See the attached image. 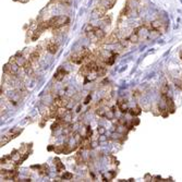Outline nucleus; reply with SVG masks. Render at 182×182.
<instances>
[{"label":"nucleus","instance_id":"f257e3e1","mask_svg":"<svg viewBox=\"0 0 182 182\" xmlns=\"http://www.w3.org/2000/svg\"><path fill=\"white\" fill-rule=\"evenodd\" d=\"M58 49H59V45L57 44L56 42H54V40H49L47 43V45H46V50L51 55H55L56 52L58 51Z\"/></svg>","mask_w":182,"mask_h":182},{"label":"nucleus","instance_id":"f03ea898","mask_svg":"<svg viewBox=\"0 0 182 182\" xmlns=\"http://www.w3.org/2000/svg\"><path fill=\"white\" fill-rule=\"evenodd\" d=\"M66 74H68V72H66L63 68H59V69H58V71L56 72L55 79L57 80V81H62Z\"/></svg>","mask_w":182,"mask_h":182},{"label":"nucleus","instance_id":"7ed1b4c3","mask_svg":"<svg viewBox=\"0 0 182 182\" xmlns=\"http://www.w3.org/2000/svg\"><path fill=\"white\" fill-rule=\"evenodd\" d=\"M117 106H118V108H119V110L123 112V113H126L129 109H128V106H127V100L124 99H119L118 100V103H117Z\"/></svg>","mask_w":182,"mask_h":182},{"label":"nucleus","instance_id":"20e7f679","mask_svg":"<svg viewBox=\"0 0 182 182\" xmlns=\"http://www.w3.org/2000/svg\"><path fill=\"white\" fill-rule=\"evenodd\" d=\"M94 34H95V36H96V38L98 39V40H101V39H104V38H105V36H106L105 32H104L103 30L98 28H97L94 31Z\"/></svg>","mask_w":182,"mask_h":182},{"label":"nucleus","instance_id":"39448f33","mask_svg":"<svg viewBox=\"0 0 182 182\" xmlns=\"http://www.w3.org/2000/svg\"><path fill=\"white\" fill-rule=\"evenodd\" d=\"M43 33V31L40 30L39 28H37L34 32H32V36H31V39L32 40H37L39 38V36H40V34Z\"/></svg>","mask_w":182,"mask_h":182},{"label":"nucleus","instance_id":"423d86ee","mask_svg":"<svg viewBox=\"0 0 182 182\" xmlns=\"http://www.w3.org/2000/svg\"><path fill=\"white\" fill-rule=\"evenodd\" d=\"M38 169H39V173L40 175H48V172H49V167L46 165V164H44V165L42 166H38Z\"/></svg>","mask_w":182,"mask_h":182},{"label":"nucleus","instance_id":"0eeeda50","mask_svg":"<svg viewBox=\"0 0 182 182\" xmlns=\"http://www.w3.org/2000/svg\"><path fill=\"white\" fill-rule=\"evenodd\" d=\"M54 161H55V165H56V167H57V171H58V172L64 170V166H63V164H61V161L59 158H56Z\"/></svg>","mask_w":182,"mask_h":182},{"label":"nucleus","instance_id":"6e6552de","mask_svg":"<svg viewBox=\"0 0 182 182\" xmlns=\"http://www.w3.org/2000/svg\"><path fill=\"white\" fill-rule=\"evenodd\" d=\"M17 138V136H15L14 134H13V135H11V136H9V138H8V136H6V135H3V136L1 138V142H0V145H1V146L6 145V144L8 143V142H9L10 140H11V138Z\"/></svg>","mask_w":182,"mask_h":182},{"label":"nucleus","instance_id":"1a4fd4ad","mask_svg":"<svg viewBox=\"0 0 182 182\" xmlns=\"http://www.w3.org/2000/svg\"><path fill=\"white\" fill-rule=\"evenodd\" d=\"M129 39H130V42H131V43H134V44H136L138 40H140V35L133 32V33L131 34V36L129 37Z\"/></svg>","mask_w":182,"mask_h":182},{"label":"nucleus","instance_id":"9d476101","mask_svg":"<svg viewBox=\"0 0 182 182\" xmlns=\"http://www.w3.org/2000/svg\"><path fill=\"white\" fill-rule=\"evenodd\" d=\"M141 108L138 107V106H136L135 108H131V109H129V112L132 115V116H138L140 113H141Z\"/></svg>","mask_w":182,"mask_h":182},{"label":"nucleus","instance_id":"9b49d317","mask_svg":"<svg viewBox=\"0 0 182 182\" xmlns=\"http://www.w3.org/2000/svg\"><path fill=\"white\" fill-rule=\"evenodd\" d=\"M105 117L107 118V119H108V120H112V119L115 118V112L109 109V110L106 112V116Z\"/></svg>","mask_w":182,"mask_h":182},{"label":"nucleus","instance_id":"f8f14e48","mask_svg":"<svg viewBox=\"0 0 182 182\" xmlns=\"http://www.w3.org/2000/svg\"><path fill=\"white\" fill-rule=\"evenodd\" d=\"M72 173L71 172H64L63 175H62V177H61V179L62 180H69V179H72Z\"/></svg>","mask_w":182,"mask_h":182},{"label":"nucleus","instance_id":"ddd939ff","mask_svg":"<svg viewBox=\"0 0 182 182\" xmlns=\"http://www.w3.org/2000/svg\"><path fill=\"white\" fill-rule=\"evenodd\" d=\"M119 42H120V44H121L122 47H128L129 43H131L130 39H127V38H122V39H120Z\"/></svg>","mask_w":182,"mask_h":182},{"label":"nucleus","instance_id":"4468645a","mask_svg":"<svg viewBox=\"0 0 182 182\" xmlns=\"http://www.w3.org/2000/svg\"><path fill=\"white\" fill-rule=\"evenodd\" d=\"M97 132H98V134H99V135H103V134H105L106 129L104 127H98V128H97Z\"/></svg>","mask_w":182,"mask_h":182},{"label":"nucleus","instance_id":"2eb2a0df","mask_svg":"<svg viewBox=\"0 0 182 182\" xmlns=\"http://www.w3.org/2000/svg\"><path fill=\"white\" fill-rule=\"evenodd\" d=\"M175 83H176V86H178L180 89H182V80H176Z\"/></svg>","mask_w":182,"mask_h":182},{"label":"nucleus","instance_id":"dca6fc26","mask_svg":"<svg viewBox=\"0 0 182 182\" xmlns=\"http://www.w3.org/2000/svg\"><path fill=\"white\" fill-rule=\"evenodd\" d=\"M91 98H92V96H91V95H87V97L85 98V101H84V104H88V103L91 101Z\"/></svg>","mask_w":182,"mask_h":182},{"label":"nucleus","instance_id":"f3484780","mask_svg":"<svg viewBox=\"0 0 182 182\" xmlns=\"http://www.w3.org/2000/svg\"><path fill=\"white\" fill-rule=\"evenodd\" d=\"M106 140H107V138L104 136V134H103V135H100L99 138H98V141H99V142H104V141H106Z\"/></svg>","mask_w":182,"mask_h":182},{"label":"nucleus","instance_id":"a211bd4d","mask_svg":"<svg viewBox=\"0 0 182 182\" xmlns=\"http://www.w3.org/2000/svg\"><path fill=\"white\" fill-rule=\"evenodd\" d=\"M116 109H117V107H116V106H112V107H111V108H110V110H112V111H113V112H116Z\"/></svg>","mask_w":182,"mask_h":182},{"label":"nucleus","instance_id":"6ab92c4d","mask_svg":"<svg viewBox=\"0 0 182 182\" xmlns=\"http://www.w3.org/2000/svg\"><path fill=\"white\" fill-rule=\"evenodd\" d=\"M180 57H181V59H182V52H181V54H180Z\"/></svg>","mask_w":182,"mask_h":182}]
</instances>
